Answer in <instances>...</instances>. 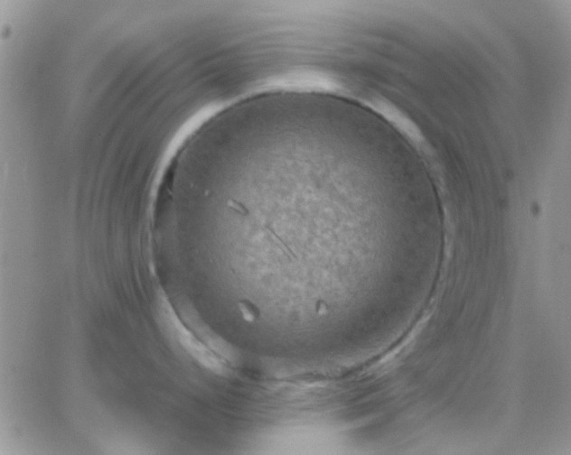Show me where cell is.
<instances>
[{"label": "cell", "instance_id": "obj_1", "mask_svg": "<svg viewBox=\"0 0 571 455\" xmlns=\"http://www.w3.org/2000/svg\"><path fill=\"white\" fill-rule=\"evenodd\" d=\"M163 300L167 310L171 330L179 344L206 368L215 373L225 371L222 360L183 324L164 294Z\"/></svg>", "mask_w": 571, "mask_h": 455}]
</instances>
